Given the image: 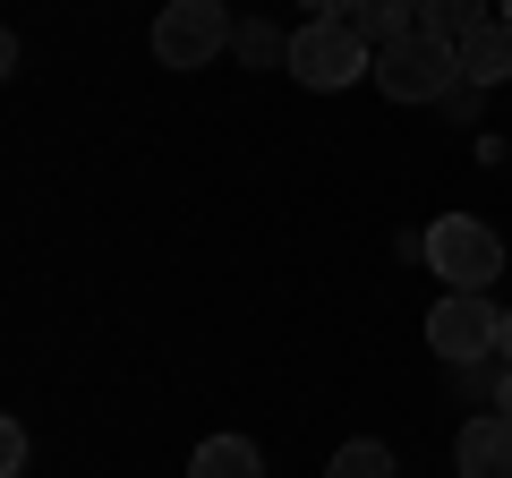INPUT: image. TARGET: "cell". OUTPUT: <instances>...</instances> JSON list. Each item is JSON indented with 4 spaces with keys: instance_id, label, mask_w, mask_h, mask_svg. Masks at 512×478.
<instances>
[{
    "instance_id": "30bf717a",
    "label": "cell",
    "mask_w": 512,
    "mask_h": 478,
    "mask_svg": "<svg viewBox=\"0 0 512 478\" xmlns=\"http://www.w3.org/2000/svg\"><path fill=\"white\" fill-rule=\"evenodd\" d=\"M410 9H419V26H427V35H444V43H461L470 26H487V18H478L487 0H410Z\"/></svg>"
},
{
    "instance_id": "ba28073f",
    "label": "cell",
    "mask_w": 512,
    "mask_h": 478,
    "mask_svg": "<svg viewBox=\"0 0 512 478\" xmlns=\"http://www.w3.org/2000/svg\"><path fill=\"white\" fill-rule=\"evenodd\" d=\"M188 478H265V453L248 436H205L197 461H188Z\"/></svg>"
},
{
    "instance_id": "4fadbf2b",
    "label": "cell",
    "mask_w": 512,
    "mask_h": 478,
    "mask_svg": "<svg viewBox=\"0 0 512 478\" xmlns=\"http://www.w3.org/2000/svg\"><path fill=\"white\" fill-rule=\"evenodd\" d=\"M0 470H9V478H18V470H26V427H18V419L0 427Z\"/></svg>"
},
{
    "instance_id": "7a4b0ae2",
    "label": "cell",
    "mask_w": 512,
    "mask_h": 478,
    "mask_svg": "<svg viewBox=\"0 0 512 478\" xmlns=\"http://www.w3.org/2000/svg\"><path fill=\"white\" fill-rule=\"evenodd\" d=\"M282 69H291L299 86L333 94V86H350V77H376V52H367V35L350 18H308L291 35V60H282Z\"/></svg>"
},
{
    "instance_id": "52a82bcc",
    "label": "cell",
    "mask_w": 512,
    "mask_h": 478,
    "mask_svg": "<svg viewBox=\"0 0 512 478\" xmlns=\"http://www.w3.org/2000/svg\"><path fill=\"white\" fill-rule=\"evenodd\" d=\"M453 52H461V86L487 94V86H504V77H512V26H504V18H487V26H470Z\"/></svg>"
},
{
    "instance_id": "5bb4252c",
    "label": "cell",
    "mask_w": 512,
    "mask_h": 478,
    "mask_svg": "<svg viewBox=\"0 0 512 478\" xmlns=\"http://www.w3.org/2000/svg\"><path fill=\"white\" fill-rule=\"evenodd\" d=\"M308 9L316 18H350V0H308Z\"/></svg>"
},
{
    "instance_id": "5b68a950",
    "label": "cell",
    "mask_w": 512,
    "mask_h": 478,
    "mask_svg": "<svg viewBox=\"0 0 512 478\" xmlns=\"http://www.w3.org/2000/svg\"><path fill=\"white\" fill-rule=\"evenodd\" d=\"M231 9L222 0H171L163 18H154V60L163 69H205L214 52H231Z\"/></svg>"
},
{
    "instance_id": "e0dca14e",
    "label": "cell",
    "mask_w": 512,
    "mask_h": 478,
    "mask_svg": "<svg viewBox=\"0 0 512 478\" xmlns=\"http://www.w3.org/2000/svg\"><path fill=\"white\" fill-rule=\"evenodd\" d=\"M495 18H504V26H512V0H495Z\"/></svg>"
},
{
    "instance_id": "8992f818",
    "label": "cell",
    "mask_w": 512,
    "mask_h": 478,
    "mask_svg": "<svg viewBox=\"0 0 512 478\" xmlns=\"http://www.w3.org/2000/svg\"><path fill=\"white\" fill-rule=\"evenodd\" d=\"M453 470L461 478H512V419L504 410H487V419H470L453 436Z\"/></svg>"
},
{
    "instance_id": "277c9868",
    "label": "cell",
    "mask_w": 512,
    "mask_h": 478,
    "mask_svg": "<svg viewBox=\"0 0 512 478\" xmlns=\"http://www.w3.org/2000/svg\"><path fill=\"white\" fill-rule=\"evenodd\" d=\"M427 342H436L444 368L495 359V342H504V308H487V291H444L436 308H427Z\"/></svg>"
},
{
    "instance_id": "9c48e42d",
    "label": "cell",
    "mask_w": 512,
    "mask_h": 478,
    "mask_svg": "<svg viewBox=\"0 0 512 478\" xmlns=\"http://www.w3.org/2000/svg\"><path fill=\"white\" fill-rule=\"evenodd\" d=\"M350 26L367 35V52H384V43L419 35V9H410V0H350Z\"/></svg>"
},
{
    "instance_id": "3957f363",
    "label": "cell",
    "mask_w": 512,
    "mask_h": 478,
    "mask_svg": "<svg viewBox=\"0 0 512 478\" xmlns=\"http://www.w3.org/2000/svg\"><path fill=\"white\" fill-rule=\"evenodd\" d=\"M419 257L444 274V291H487V282L504 274V239H495L487 222H470V214H444V222H427Z\"/></svg>"
},
{
    "instance_id": "8fae6325",
    "label": "cell",
    "mask_w": 512,
    "mask_h": 478,
    "mask_svg": "<svg viewBox=\"0 0 512 478\" xmlns=\"http://www.w3.org/2000/svg\"><path fill=\"white\" fill-rule=\"evenodd\" d=\"M325 478H402V461H393V453H384V444H342V453H333L325 461Z\"/></svg>"
},
{
    "instance_id": "6da1fadb",
    "label": "cell",
    "mask_w": 512,
    "mask_h": 478,
    "mask_svg": "<svg viewBox=\"0 0 512 478\" xmlns=\"http://www.w3.org/2000/svg\"><path fill=\"white\" fill-rule=\"evenodd\" d=\"M376 86H384V103H444V94L461 86V52L419 26V35H402V43L376 52Z\"/></svg>"
},
{
    "instance_id": "7c38bea8",
    "label": "cell",
    "mask_w": 512,
    "mask_h": 478,
    "mask_svg": "<svg viewBox=\"0 0 512 478\" xmlns=\"http://www.w3.org/2000/svg\"><path fill=\"white\" fill-rule=\"evenodd\" d=\"M231 52L248 60V69H274V60H291V35H282V26H265V18H248L231 35Z\"/></svg>"
},
{
    "instance_id": "2e32d148",
    "label": "cell",
    "mask_w": 512,
    "mask_h": 478,
    "mask_svg": "<svg viewBox=\"0 0 512 478\" xmlns=\"http://www.w3.org/2000/svg\"><path fill=\"white\" fill-rule=\"evenodd\" d=\"M495 350H504V368H512V308H504V342H495Z\"/></svg>"
},
{
    "instance_id": "9a60e30c",
    "label": "cell",
    "mask_w": 512,
    "mask_h": 478,
    "mask_svg": "<svg viewBox=\"0 0 512 478\" xmlns=\"http://www.w3.org/2000/svg\"><path fill=\"white\" fill-rule=\"evenodd\" d=\"M495 410H504V419H512V368H504V385H495Z\"/></svg>"
}]
</instances>
